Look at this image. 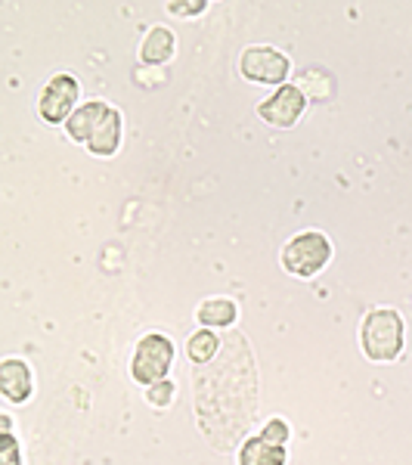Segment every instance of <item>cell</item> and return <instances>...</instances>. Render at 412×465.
Segmentation results:
<instances>
[{"mask_svg": "<svg viewBox=\"0 0 412 465\" xmlns=\"http://www.w3.org/2000/svg\"><path fill=\"white\" fill-rule=\"evenodd\" d=\"M307 109V96L295 84H282L258 106V115L273 127H295Z\"/></svg>", "mask_w": 412, "mask_h": 465, "instance_id": "6", "label": "cell"}, {"mask_svg": "<svg viewBox=\"0 0 412 465\" xmlns=\"http://www.w3.org/2000/svg\"><path fill=\"white\" fill-rule=\"evenodd\" d=\"M239 465H286V447L264 438H249L239 447Z\"/></svg>", "mask_w": 412, "mask_h": 465, "instance_id": "11", "label": "cell"}, {"mask_svg": "<svg viewBox=\"0 0 412 465\" xmlns=\"http://www.w3.org/2000/svg\"><path fill=\"white\" fill-rule=\"evenodd\" d=\"M118 146H122V112L118 109H109V115L103 118L100 127L93 131V137H90V143L87 149L93 155H115L118 153Z\"/></svg>", "mask_w": 412, "mask_h": 465, "instance_id": "10", "label": "cell"}, {"mask_svg": "<svg viewBox=\"0 0 412 465\" xmlns=\"http://www.w3.org/2000/svg\"><path fill=\"white\" fill-rule=\"evenodd\" d=\"M295 87L301 90L304 96H310V100H329V96L335 94V78L326 69H319V65H310V69L298 72Z\"/></svg>", "mask_w": 412, "mask_h": 465, "instance_id": "13", "label": "cell"}, {"mask_svg": "<svg viewBox=\"0 0 412 465\" xmlns=\"http://www.w3.org/2000/svg\"><path fill=\"white\" fill-rule=\"evenodd\" d=\"M177 54V37L171 28H164V25H155V28H149L146 37H143V44H140V63L143 65H164V63H171V56Z\"/></svg>", "mask_w": 412, "mask_h": 465, "instance_id": "9", "label": "cell"}, {"mask_svg": "<svg viewBox=\"0 0 412 465\" xmlns=\"http://www.w3.org/2000/svg\"><path fill=\"white\" fill-rule=\"evenodd\" d=\"M239 69L254 84H276L282 87L291 74V63L282 50L276 47H249L239 59Z\"/></svg>", "mask_w": 412, "mask_h": 465, "instance_id": "4", "label": "cell"}, {"mask_svg": "<svg viewBox=\"0 0 412 465\" xmlns=\"http://www.w3.org/2000/svg\"><path fill=\"white\" fill-rule=\"evenodd\" d=\"M109 103H103V100H90L84 103V106H78L74 109V115L65 122V134L74 140V143H90V137H93V131L100 127L103 118L109 115Z\"/></svg>", "mask_w": 412, "mask_h": 465, "instance_id": "8", "label": "cell"}, {"mask_svg": "<svg viewBox=\"0 0 412 465\" xmlns=\"http://www.w3.org/2000/svg\"><path fill=\"white\" fill-rule=\"evenodd\" d=\"M329 261H332V242H329L326 232L317 230L298 232L282 249V267H286V273L298 276V280L317 276Z\"/></svg>", "mask_w": 412, "mask_h": 465, "instance_id": "2", "label": "cell"}, {"mask_svg": "<svg viewBox=\"0 0 412 465\" xmlns=\"http://www.w3.org/2000/svg\"><path fill=\"white\" fill-rule=\"evenodd\" d=\"M0 465H22L19 462V444L10 431H4V438H0Z\"/></svg>", "mask_w": 412, "mask_h": 465, "instance_id": "17", "label": "cell"}, {"mask_svg": "<svg viewBox=\"0 0 412 465\" xmlns=\"http://www.w3.org/2000/svg\"><path fill=\"white\" fill-rule=\"evenodd\" d=\"M32 370L25 360H4L0 363V391L10 403H25L32 397Z\"/></svg>", "mask_w": 412, "mask_h": 465, "instance_id": "7", "label": "cell"}, {"mask_svg": "<svg viewBox=\"0 0 412 465\" xmlns=\"http://www.w3.org/2000/svg\"><path fill=\"white\" fill-rule=\"evenodd\" d=\"M217 351H221V339H217L211 329H199V332L186 341V354H190V360L196 366H208L217 357Z\"/></svg>", "mask_w": 412, "mask_h": 465, "instance_id": "14", "label": "cell"}, {"mask_svg": "<svg viewBox=\"0 0 412 465\" xmlns=\"http://www.w3.org/2000/svg\"><path fill=\"white\" fill-rule=\"evenodd\" d=\"M205 10V0H174V4H168V13H174V16H199Z\"/></svg>", "mask_w": 412, "mask_h": 465, "instance_id": "18", "label": "cell"}, {"mask_svg": "<svg viewBox=\"0 0 412 465\" xmlns=\"http://www.w3.org/2000/svg\"><path fill=\"white\" fill-rule=\"evenodd\" d=\"M264 440H270V444H280V447H286V440H289V422L286 419H280V416H273L270 422L264 425V434H260Z\"/></svg>", "mask_w": 412, "mask_h": 465, "instance_id": "16", "label": "cell"}, {"mask_svg": "<svg viewBox=\"0 0 412 465\" xmlns=\"http://www.w3.org/2000/svg\"><path fill=\"white\" fill-rule=\"evenodd\" d=\"M78 81L72 74H54L47 81V87L41 90V100H37V112L47 124H65L74 115V103H78Z\"/></svg>", "mask_w": 412, "mask_h": 465, "instance_id": "5", "label": "cell"}, {"mask_svg": "<svg viewBox=\"0 0 412 465\" xmlns=\"http://www.w3.org/2000/svg\"><path fill=\"white\" fill-rule=\"evenodd\" d=\"M403 341H407V322L400 311L391 307H378V311L366 313L363 326H359V344L363 354L376 363H391L403 354Z\"/></svg>", "mask_w": 412, "mask_h": 465, "instance_id": "1", "label": "cell"}, {"mask_svg": "<svg viewBox=\"0 0 412 465\" xmlns=\"http://www.w3.org/2000/svg\"><path fill=\"white\" fill-rule=\"evenodd\" d=\"M174 341L162 332H149L143 339L137 341V351H133V360H131V376L133 381L140 385H155V381L168 379L171 366H174Z\"/></svg>", "mask_w": 412, "mask_h": 465, "instance_id": "3", "label": "cell"}, {"mask_svg": "<svg viewBox=\"0 0 412 465\" xmlns=\"http://www.w3.org/2000/svg\"><path fill=\"white\" fill-rule=\"evenodd\" d=\"M236 317H239V307L233 298H208L196 311V320L205 329H227V326H233Z\"/></svg>", "mask_w": 412, "mask_h": 465, "instance_id": "12", "label": "cell"}, {"mask_svg": "<svg viewBox=\"0 0 412 465\" xmlns=\"http://www.w3.org/2000/svg\"><path fill=\"white\" fill-rule=\"evenodd\" d=\"M174 397H177V388H174V381H168V379L149 385V391H146V401L152 403V407H159V410L171 407V403H174Z\"/></svg>", "mask_w": 412, "mask_h": 465, "instance_id": "15", "label": "cell"}]
</instances>
